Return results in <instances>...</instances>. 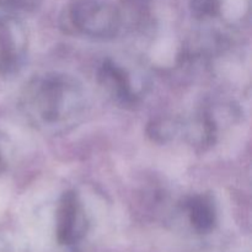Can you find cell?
I'll return each instance as SVG.
<instances>
[{
	"mask_svg": "<svg viewBox=\"0 0 252 252\" xmlns=\"http://www.w3.org/2000/svg\"><path fill=\"white\" fill-rule=\"evenodd\" d=\"M24 100L26 112L47 126L68 122L83 107V93L78 81L61 74L34 79L27 86Z\"/></svg>",
	"mask_w": 252,
	"mask_h": 252,
	"instance_id": "6da1fadb",
	"label": "cell"
},
{
	"mask_svg": "<svg viewBox=\"0 0 252 252\" xmlns=\"http://www.w3.org/2000/svg\"><path fill=\"white\" fill-rule=\"evenodd\" d=\"M68 15L76 31L93 38H112L120 31V11L106 0H71Z\"/></svg>",
	"mask_w": 252,
	"mask_h": 252,
	"instance_id": "7a4b0ae2",
	"label": "cell"
},
{
	"mask_svg": "<svg viewBox=\"0 0 252 252\" xmlns=\"http://www.w3.org/2000/svg\"><path fill=\"white\" fill-rule=\"evenodd\" d=\"M86 220L78 194L74 191L63 193L57 217V236L62 245H73L86 230Z\"/></svg>",
	"mask_w": 252,
	"mask_h": 252,
	"instance_id": "3957f363",
	"label": "cell"
},
{
	"mask_svg": "<svg viewBox=\"0 0 252 252\" xmlns=\"http://www.w3.org/2000/svg\"><path fill=\"white\" fill-rule=\"evenodd\" d=\"M25 56V34L22 30L7 22L0 24V69L12 73L22 63Z\"/></svg>",
	"mask_w": 252,
	"mask_h": 252,
	"instance_id": "277c9868",
	"label": "cell"
},
{
	"mask_svg": "<svg viewBox=\"0 0 252 252\" xmlns=\"http://www.w3.org/2000/svg\"><path fill=\"white\" fill-rule=\"evenodd\" d=\"M98 79L101 84L106 86L121 102L133 103L135 101V95L132 90L129 76L125 69L118 66L112 61H105L98 70Z\"/></svg>",
	"mask_w": 252,
	"mask_h": 252,
	"instance_id": "5b68a950",
	"label": "cell"
},
{
	"mask_svg": "<svg viewBox=\"0 0 252 252\" xmlns=\"http://www.w3.org/2000/svg\"><path fill=\"white\" fill-rule=\"evenodd\" d=\"M189 220L198 233H208L216 224V209L211 198L206 196H196L187 202Z\"/></svg>",
	"mask_w": 252,
	"mask_h": 252,
	"instance_id": "8992f818",
	"label": "cell"
},
{
	"mask_svg": "<svg viewBox=\"0 0 252 252\" xmlns=\"http://www.w3.org/2000/svg\"><path fill=\"white\" fill-rule=\"evenodd\" d=\"M191 12L197 19L214 17L220 11V0H191Z\"/></svg>",
	"mask_w": 252,
	"mask_h": 252,
	"instance_id": "52a82bcc",
	"label": "cell"
},
{
	"mask_svg": "<svg viewBox=\"0 0 252 252\" xmlns=\"http://www.w3.org/2000/svg\"><path fill=\"white\" fill-rule=\"evenodd\" d=\"M149 134L154 138L155 140H166L167 138L171 137L174 134L175 129H174V125L172 123H169L167 121L160 120V121H155L153 122V125L149 126Z\"/></svg>",
	"mask_w": 252,
	"mask_h": 252,
	"instance_id": "ba28073f",
	"label": "cell"
},
{
	"mask_svg": "<svg viewBox=\"0 0 252 252\" xmlns=\"http://www.w3.org/2000/svg\"><path fill=\"white\" fill-rule=\"evenodd\" d=\"M5 1L14 6L15 9L22 10V11H34L41 6L43 0H5Z\"/></svg>",
	"mask_w": 252,
	"mask_h": 252,
	"instance_id": "9c48e42d",
	"label": "cell"
}]
</instances>
